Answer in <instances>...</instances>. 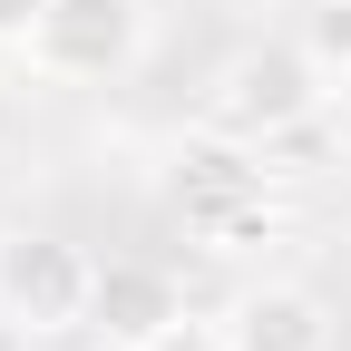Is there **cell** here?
<instances>
[{"label": "cell", "mask_w": 351, "mask_h": 351, "mask_svg": "<svg viewBox=\"0 0 351 351\" xmlns=\"http://www.w3.org/2000/svg\"><path fill=\"white\" fill-rule=\"evenodd\" d=\"M186 225H195L205 254H244L254 234H274V205H263V186H244V176H234L225 195H195V205H186Z\"/></svg>", "instance_id": "6"}, {"label": "cell", "mask_w": 351, "mask_h": 351, "mask_svg": "<svg viewBox=\"0 0 351 351\" xmlns=\"http://www.w3.org/2000/svg\"><path fill=\"white\" fill-rule=\"evenodd\" d=\"M322 108H332V69L313 59V39L302 29H263V39H244V49H225V69L205 78L195 127L215 147L263 156V147L302 137V127H322Z\"/></svg>", "instance_id": "1"}, {"label": "cell", "mask_w": 351, "mask_h": 351, "mask_svg": "<svg viewBox=\"0 0 351 351\" xmlns=\"http://www.w3.org/2000/svg\"><path fill=\"white\" fill-rule=\"evenodd\" d=\"M88 293H98V254L59 225H0V332L20 351L88 341Z\"/></svg>", "instance_id": "2"}, {"label": "cell", "mask_w": 351, "mask_h": 351, "mask_svg": "<svg viewBox=\"0 0 351 351\" xmlns=\"http://www.w3.org/2000/svg\"><path fill=\"white\" fill-rule=\"evenodd\" d=\"M39 10H49V0H0V49H29V29H39Z\"/></svg>", "instance_id": "9"}, {"label": "cell", "mask_w": 351, "mask_h": 351, "mask_svg": "<svg viewBox=\"0 0 351 351\" xmlns=\"http://www.w3.org/2000/svg\"><path fill=\"white\" fill-rule=\"evenodd\" d=\"M322 127H332V147H341V156H351V69H341V78H332V108H322Z\"/></svg>", "instance_id": "10"}, {"label": "cell", "mask_w": 351, "mask_h": 351, "mask_svg": "<svg viewBox=\"0 0 351 351\" xmlns=\"http://www.w3.org/2000/svg\"><path fill=\"white\" fill-rule=\"evenodd\" d=\"M302 39H313V59L341 78V69H351V0H322L313 20H302Z\"/></svg>", "instance_id": "7"}, {"label": "cell", "mask_w": 351, "mask_h": 351, "mask_svg": "<svg viewBox=\"0 0 351 351\" xmlns=\"http://www.w3.org/2000/svg\"><path fill=\"white\" fill-rule=\"evenodd\" d=\"M176 313H186L176 263H156V254H108V263H98V293H88V341H98V351H147Z\"/></svg>", "instance_id": "4"}, {"label": "cell", "mask_w": 351, "mask_h": 351, "mask_svg": "<svg viewBox=\"0 0 351 351\" xmlns=\"http://www.w3.org/2000/svg\"><path fill=\"white\" fill-rule=\"evenodd\" d=\"M225 332L234 351H341V322H332V302L313 283H293V274H263L225 302Z\"/></svg>", "instance_id": "5"}, {"label": "cell", "mask_w": 351, "mask_h": 351, "mask_svg": "<svg viewBox=\"0 0 351 351\" xmlns=\"http://www.w3.org/2000/svg\"><path fill=\"white\" fill-rule=\"evenodd\" d=\"M20 59L39 88H127L147 59V0H49Z\"/></svg>", "instance_id": "3"}, {"label": "cell", "mask_w": 351, "mask_h": 351, "mask_svg": "<svg viewBox=\"0 0 351 351\" xmlns=\"http://www.w3.org/2000/svg\"><path fill=\"white\" fill-rule=\"evenodd\" d=\"M147 351H234V332H225V313H195V302H186V313H176Z\"/></svg>", "instance_id": "8"}]
</instances>
